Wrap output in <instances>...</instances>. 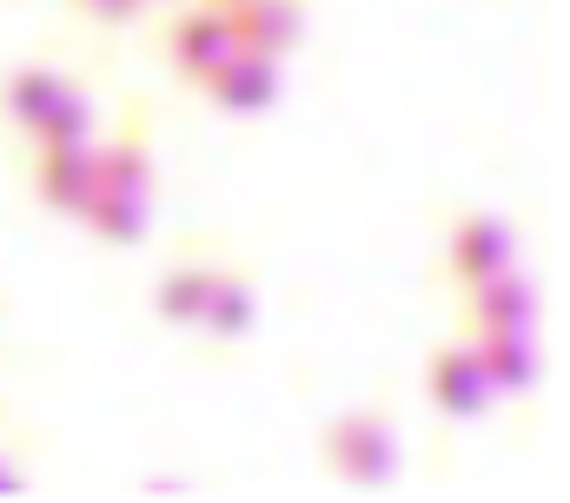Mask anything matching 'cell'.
Segmentation results:
<instances>
[{
	"label": "cell",
	"instance_id": "obj_1",
	"mask_svg": "<svg viewBox=\"0 0 570 503\" xmlns=\"http://www.w3.org/2000/svg\"><path fill=\"white\" fill-rule=\"evenodd\" d=\"M318 457L338 484L352 491H372V484H392L399 477V424L392 411H345L325 437H318Z\"/></svg>",
	"mask_w": 570,
	"mask_h": 503
},
{
	"label": "cell",
	"instance_id": "obj_2",
	"mask_svg": "<svg viewBox=\"0 0 570 503\" xmlns=\"http://www.w3.org/2000/svg\"><path fill=\"white\" fill-rule=\"evenodd\" d=\"M425 397H431V411L451 417V424H471V417H484V411L498 404L491 377H484L478 352H471L464 338H444L425 358Z\"/></svg>",
	"mask_w": 570,
	"mask_h": 503
},
{
	"label": "cell",
	"instance_id": "obj_3",
	"mask_svg": "<svg viewBox=\"0 0 570 503\" xmlns=\"http://www.w3.org/2000/svg\"><path fill=\"white\" fill-rule=\"evenodd\" d=\"M100 193V159L94 139H67V146H33V199L60 219H80Z\"/></svg>",
	"mask_w": 570,
	"mask_h": 503
},
{
	"label": "cell",
	"instance_id": "obj_4",
	"mask_svg": "<svg viewBox=\"0 0 570 503\" xmlns=\"http://www.w3.org/2000/svg\"><path fill=\"white\" fill-rule=\"evenodd\" d=\"M233 47H239L233 13H226V7H213V0H199V7H186V13H173V27H166V67H173L186 87H199V80H206Z\"/></svg>",
	"mask_w": 570,
	"mask_h": 503
},
{
	"label": "cell",
	"instance_id": "obj_5",
	"mask_svg": "<svg viewBox=\"0 0 570 503\" xmlns=\"http://www.w3.org/2000/svg\"><path fill=\"white\" fill-rule=\"evenodd\" d=\"M464 345L478 352V365L491 377L498 397H524L544 377V352H538V325H464Z\"/></svg>",
	"mask_w": 570,
	"mask_h": 503
},
{
	"label": "cell",
	"instance_id": "obj_6",
	"mask_svg": "<svg viewBox=\"0 0 570 503\" xmlns=\"http://www.w3.org/2000/svg\"><path fill=\"white\" fill-rule=\"evenodd\" d=\"M279 60L273 53H253V47H233L206 80H199V93L219 107V114H233V120H253V114H266L273 100H279Z\"/></svg>",
	"mask_w": 570,
	"mask_h": 503
},
{
	"label": "cell",
	"instance_id": "obj_7",
	"mask_svg": "<svg viewBox=\"0 0 570 503\" xmlns=\"http://www.w3.org/2000/svg\"><path fill=\"white\" fill-rule=\"evenodd\" d=\"M504 265H518V239H511V226L498 213H478L471 206V213H458L444 226V272L458 285H471L484 272H504Z\"/></svg>",
	"mask_w": 570,
	"mask_h": 503
},
{
	"label": "cell",
	"instance_id": "obj_8",
	"mask_svg": "<svg viewBox=\"0 0 570 503\" xmlns=\"http://www.w3.org/2000/svg\"><path fill=\"white\" fill-rule=\"evenodd\" d=\"M100 159V193H134V199H153V179H159V159H153V126H146V107H134L127 120L114 126L107 146H94Z\"/></svg>",
	"mask_w": 570,
	"mask_h": 503
},
{
	"label": "cell",
	"instance_id": "obj_9",
	"mask_svg": "<svg viewBox=\"0 0 570 503\" xmlns=\"http://www.w3.org/2000/svg\"><path fill=\"white\" fill-rule=\"evenodd\" d=\"M458 298H464V325H538V285L518 265L458 285Z\"/></svg>",
	"mask_w": 570,
	"mask_h": 503
},
{
	"label": "cell",
	"instance_id": "obj_10",
	"mask_svg": "<svg viewBox=\"0 0 570 503\" xmlns=\"http://www.w3.org/2000/svg\"><path fill=\"white\" fill-rule=\"evenodd\" d=\"M67 87H73V80H67L60 67H47V60L13 67V73L0 80V126H7V132H20V139H33V126L60 107V93H67Z\"/></svg>",
	"mask_w": 570,
	"mask_h": 503
},
{
	"label": "cell",
	"instance_id": "obj_11",
	"mask_svg": "<svg viewBox=\"0 0 570 503\" xmlns=\"http://www.w3.org/2000/svg\"><path fill=\"white\" fill-rule=\"evenodd\" d=\"M213 278H219V258H173L153 285V312L179 332H199L206 318V298H213Z\"/></svg>",
	"mask_w": 570,
	"mask_h": 503
},
{
	"label": "cell",
	"instance_id": "obj_12",
	"mask_svg": "<svg viewBox=\"0 0 570 503\" xmlns=\"http://www.w3.org/2000/svg\"><path fill=\"white\" fill-rule=\"evenodd\" d=\"M226 13H233L239 47H253V53L285 60V53L305 40V0H239V7H226Z\"/></svg>",
	"mask_w": 570,
	"mask_h": 503
},
{
	"label": "cell",
	"instance_id": "obj_13",
	"mask_svg": "<svg viewBox=\"0 0 570 503\" xmlns=\"http://www.w3.org/2000/svg\"><path fill=\"white\" fill-rule=\"evenodd\" d=\"M253 318H259V285H253V272H246V265H219L199 332H206L213 345H239V338L253 332Z\"/></svg>",
	"mask_w": 570,
	"mask_h": 503
},
{
	"label": "cell",
	"instance_id": "obj_14",
	"mask_svg": "<svg viewBox=\"0 0 570 503\" xmlns=\"http://www.w3.org/2000/svg\"><path fill=\"white\" fill-rule=\"evenodd\" d=\"M87 233L100 246H140L146 239V219H153V199H134V193H94V206L80 213Z\"/></svg>",
	"mask_w": 570,
	"mask_h": 503
},
{
	"label": "cell",
	"instance_id": "obj_15",
	"mask_svg": "<svg viewBox=\"0 0 570 503\" xmlns=\"http://www.w3.org/2000/svg\"><path fill=\"white\" fill-rule=\"evenodd\" d=\"M87 132H94V107H87V93H80V87H67V93H60V107L33 126V146H67V139H87Z\"/></svg>",
	"mask_w": 570,
	"mask_h": 503
},
{
	"label": "cell",
	"instance_id": "obj_16",
	"mask_svg": "<svg viewBox=\"0 0 570 503\" xmlns=\"http://www.w3.org/2000/svg\"><path fill=\"white\" fill-rule=\"evenodd\" d=\"M94 27H127V20H140V7L146 0H73Z\"/></svg>",
	"mask_w": 570,
	"mask_h": 503
},
{
	"label": "cell",
	"instance_id": "obj_17",
	"mask_svg": "<svg viewBox=\"0 0 570 503\" xmlns=\"http://www.w3.org/2000/svg\"><path fill=\"white\" fill-rule=\"evenodd\" d=\"M213 7H239V0H213Z\"/></svg>",
	"mask_w": 570,
	"mask_h": 503
}]
</instances>
